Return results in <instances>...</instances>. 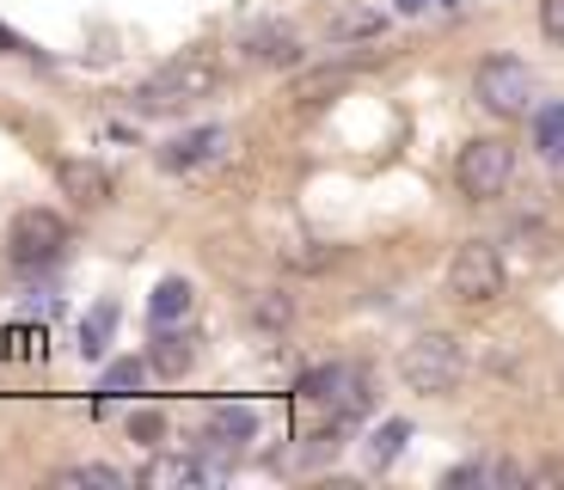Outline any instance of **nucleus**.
Here are the masks:
<instances>
[{
	"mask_svg": "<svg viewBox=\"0 0 564 490\" xmlns=\"http://www.w3.org/2000/svg\"><path fill=\"white\" fill-rule=\"evenodd\" d=\"M405 442H411V423L405 417H387L381 429L368 435V466H375V472H387V466L405 454Z\"/></svg>",
	"mask_w": 564,
	"mask_h": 490,
	"instance_id": "obj_15",
	"label": "nucleus"
},
{
	"mask_svg": "<svg viewBox=\"0 0 564 490\" xmlns=\"http://www.w3.org/2000/svg\"><path fill=\"white\" fill-rule=\"evenodd\" d=\"M540 31L552 43H564V0H540Z\"/></svg>",
	"mask_w": 564,
	"mask_h": 490,
	"instance_id": "obj_22",
	"label": "nucleus"
},
{
	"mask_svg": "<svg viewBox=\"0 0 564 490\" xmlns=\"http://www.w3.org/2000/svg\"><path fill=\"white\" fill-rule=\"evenodd\" d=\"M301 399H319L325 411H332V423H362L368 417V374L350 362H332V368H313L307 380H301Z\"/></svg>",
	"mask_w": 564,
	"mask_h": 490,
	"instance_id": "obj_7",
	"label": "nucleus"
},
{
	"mask_svg": "<svg viewBox=\"0 0 564 490\" xmlns=\"http://www.w3.org/2000/svg\"><path fill=\"white\" fill-rule=\"evenodd\" d=\"M258 435V411L252 405H215L203 417V448H240Z\"/></svg>",
	"mask_w": 564,
	"mask_h": 490,
	"instance_id": "obj_10",
	"label": "nucleus"
},
{
	"mask_svg": "<svg viewBox=\"0 0 564 490\" xmlns=\"http://www.w3.org/2000/svg\"><path fill=\"white\" fill-rule=\"evenodd\" d=\"M129 435H135V442H148V448H160L166 417H160V411H135V417H129Z\"/></svg>",
	"mask_w": 564,
	"mask_h": 490,
	"instance_id": "obj_21",
	"label": "nucleus"
},
{
	"mask_svg": "<svg viewBox=\"0 0 564 490\" xmlns=\"http://www.w3.org/2000/svg\"><path fill=\"white\" fill-rule=\"evenodd\" d=\"M62 246H68V221H62L56 209H19L13 227H7V258H13L19 270L56 264Z\"/></svg>",
	"mask_w": 564,
	"mask_h": 490,
	"instance_id": "obj_6",
	"label": "nucleus"
},
{
	"mask_svg": "<svg viewBox=\"0 0 564 490\" xmlns=\"http://www.w3.org/2000/svg\"><path fill=\"white\" fill-rule=\"evenodd\" d=\"M252 325L258 331H289V325H295V301L282 288H258L252 294Z\"/></svg>",
	"mask_w": 564,
	"mask_h": 490,
	"instance_id": "obj_16",
	"label": "nucleus"
},
{
	"mask_svg": "<svg viewBox=\"0 0 564 490\" xmlns=\"http://www.w3.org/2000/svg\"><path fill=\"white\" fill-rule=\"evenodd\" d=\"M215 62L209 56H191V62H172V68H160L154 80L135 92L141 111H184V105H197V98L215 92Z\"/></svg>",
	"mask_w": 564,
	"mask_h": 490,
	"instance_id": "obj_5",
	"label": "nucleus"
},
{
	"mask_svg": "<svg viewBox=\"0 0 564 490\" xmlns=\"http://www.w3.org/2000/svg\"><path fill=\"white\" fill-rule=\"evenodd\" d=\"M405 7H423V0H405Z\"/></svg>",
	"mask_w": 564,
	"mask_h": 490,
	"instance_id": "obj_24",
	"label": "nucleus"
},
{
	"mask_svg": "<svg viewBox=\"0 0 564 490\" xmlns=\"http://www.w3.org/2000/svg\"><path fill=\"white\" fill-rule=\"evenodd\" d=\"M509 178H516V148H509L503 135L466 141L460 160H454V184H460V196H473V203H491V196H503Z\"/></svg>",
	"mask_w": 564,
	"mask_h": 490,
	"instance_id": "obj_2",
	"label": "nucleus"
},
{
	"mask_svg": "<svg viewBox=\"0 0 564 490\" xmlns=\"http://www.w3.org/2000/svg\"><path fill=\"white\" fill-rule=\"evenodd\" d=\"M387 31V13L381 7H332V19H325V37L332 43H368V37H381Z\"/></svg>",
	"mask_w": 564,
	"mask_h": 490,
	"instance_id": "obj_11",
	"label": "nucleus"
},
{
	"mask_svg": "<svg viewBox=\"0 0 564 490\" xmlns=\"http://www.w3.org/2000/svg\"><path fill=\"white\" fill-rule=\"evenodd\" d=\"M399 374H405L411 392H423V399H442V392H454L466 380V356H460V337L448 331H417L399 350Z\"/></svg>",
	"mask_w": 564,
	"mask_h": 490,
	"instance_id": "obj_1",
	"label": "nucleus"
},
{
	"mask_svg": "<svg viewBox=\"0 0 564 490\" xmlns=\"http://www.w3.org/2000/svg\"><path fill=\"white\" fill-rule=\"evenodd\" d=\"M117 325V307L105 301V307H93V319L80 325V356H105V337H111Z\"/></svg>",
	"mask_w": 564,
	"mask_h": 490,
	"instance_id": "obj_19",
	"label": "nucleus"
},
{
	"mask_svg": "<svg viewBox=\"0 0 564 490\" xmlns=\"http://www.w3.org/2000/svg\"><path fill=\"white\" fill-rule=\"evenodd\" d=\"M56 184H62V196H68V203H80V209H105V203L117 196L111 172H105L99 160H62Z\"/></svg>",
	"mask_w": 564,
	"mask_h": 490,
	"instance_id": "obj_9",
	"label": "nucleus"
},
{
	"mask_svg": "<svg viewBox=\"0 0 564 490\" xmlns=\"http://www.w3.org/2000/svg\"><path fill=\"white\" fill-rule=\"evenodd\" d=\"M148 362H154L166 380H178V374H191L197 350H191V337H178L172 325H160V337H154V350H148Z\"/></svg>",
	"mask_w": 564,
	"mask_h": 490,
	"instance_id": "obj_13",
	"label": "nucleus"
},
{
	"mask_svg": "<svg viewBox=\"0 0 564 490\" xmlns=\"http://www.w3.org/2000/svg\"><path fill=\"white\" fill-rule=\"evenodd\" d=\"M191 294H197V288H191L184 276H166V282H160L154 301H148V319H154V331H160V325H178L184 313H191Z\"/></svg>",
	"mask_w": 564,
	"mask_h": 490,
	"instance_id": "obj_14",
	"label": "nucleus"
},
{
	"mask_svg": "<svg viewBox=\"0 0 564 490\" xmlns=\"http://www.w3.org/2000/svg\"><path fill=\"white\" fill-rule=\"evenodd\" d=\"M252 62H264V68H295V62H301V37L289 25L252 31Z\"/></svg>",
	"mask_w": 564,
	"mask_h": 490,
	"instance_id": "obj_12",
	"label": "nucleus"
},
{
	"mask_svg": "<svg viewBox=\"0 0 564 490\" xmlns=\"http://www.w3.org/2000/svg\"><path fill=\"white\" fill-rule=\"evenodd\" d=\"M0 50H19V43H13V31H0Z\"/></svg>",
	"mask_w": 564,
	"mask_h": 490,
	"instance_id": "obj_23",
	"label": "nucleus"
},
{
	"mask_svg": "<svg viewBox=\"0 0 564 490\" xmlns=\"http://www.w3.org/2000/svg\"><path fill=\"white\" fill-rule=\"evenodd\" d=\"M227 148H234V135H227L221 123H203V129H184L178 141H166V148H160V166L166 172H197V166H209V160H221Z\"/></svg>",
	"mask_w": 564,
	"mask_h": 490,
	"instance_id": "obj_8",
	"label": "nucleus"
},
{
	"mask_svg": "<svg viewBox=\"0 0 564 490\" xmlns=\"http://www.w3.org/2000/svg\"><path fill=\"white\" fill-rule=\"evenodd\" d=\"M534 135H540V154H546V160H564V105H558V111H540Z\"/></svg>",
	"mask_w": 564,
	"mask_h": 490,
	"instance_id": "obj_20",
	"label": "nucleus"
},
{
	"mask_svg": "<svg viewBox=\"0 0 564 490\" xmlns=\"http://www.w3.org/2000/svg\"><path fill=\"white\" fill-rule=\"evenodd\" d=\"M473 98H479L491 117H528L534 111V68L516 56H491L479 62V74H473Z\"/></svg>",
	"mask_w": 564,
	"mask_h": 490,
	"instance_id": "obj_3",
	"label": "nucleus"
},
{
	"mask_svg": "<svg viewBox=\"0 0 564 490\" xmlns=\"http://www.w3.org/2000/svg\"><path fill=\"white\" fill-rule=\"evenodd\" d=\"M448 294L460 301V307H491L497 294H503V258H497V246H485V239L454 246V258H448Z\"/></svg>",
	"mask_w": 564,
	"mask_h": 490,
	"instance_id": "obj_4",
	"label": "nucleus"
},
{
	"mask_svg": "<svg viewBox=\"0 0 564 490\" xmlns=\"http://www.w3.org/2000/svg\"><path fill=\"white\" fill-rule=\"evenodd\" d=\"M56 484H99V490H123L129 484V478L123 472H117V466H62V472H56Z\"/></svg>",
	"mask_w": 564,
	"mask_h": 490,
	"instance_id": "obj_18",
	"label": "nucleus"
},
{
	"mask_svg": "<svg viewBox=\"0 0 564 490\" xmlns=\"http://www.w3.org/2000/svg\"><path fill=\"white\" fill-rule=\"evenodd\" d=\"M148 368H154V362H135V356H123V362H111V368H105L99 392H105V399H129V392H141Z\"/></svg>",
	"mask_w": 564,
	"mask_h": 490,
	"instance_id": "obj_17",
	"label": "nucleus"
}]
</instances>
